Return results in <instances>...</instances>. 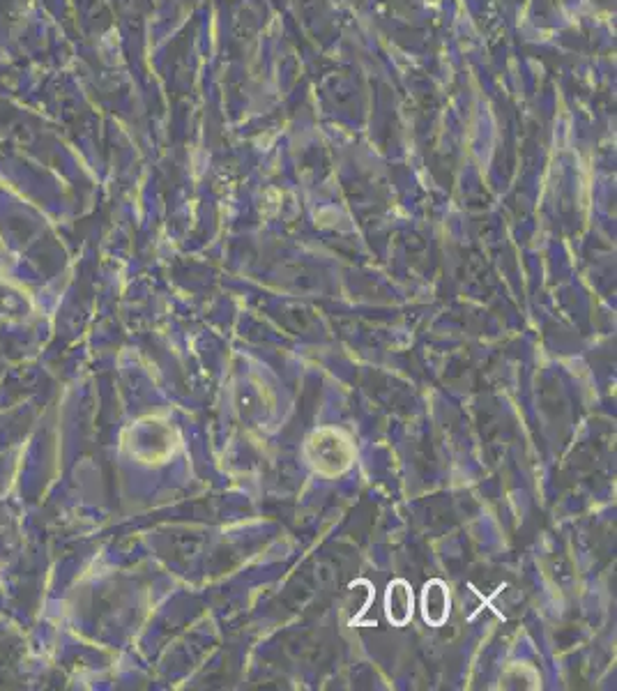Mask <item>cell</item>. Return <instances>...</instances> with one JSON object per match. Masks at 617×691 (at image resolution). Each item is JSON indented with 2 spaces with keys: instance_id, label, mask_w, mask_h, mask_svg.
Returning a JSON list of instances; mask_svg holds the SVG:
<instances>
[{
  "instance_id": "1",
  "label": "cell",
  "mask_w": 617,
  "mask_h": 691,
  "mask_svg": "<svg viewBox=\"0 0 617 691\" xmlns=\"http://www.w3.org/2000/svg\"><path fill=\"white\" fill-rule=\"evenodd\" d=\"M309 459L316 470L325 475H337L346 470L353 461V447L339 431L325 429L311 436L309 440Z\"/></svg>"
},
{
  "instance_id": "3",
  "label": "cell",
  "mask_w": 617,
  "mask_h": 691,
  "mask_svg": "<svg viewBox=\"0 0 617 691\" xmlns=\"http://www.w3.org/2000/svg\"><path fill=\"white\" fill-rule=\"evenodd\" d=\"M449 590L443 581H429L422 592V613L424 620L433 627H440L449 615Z\"/></svg>"
},
{
  "instance_id": "2",
  "label": "cell",
  "mask_w": 617,
  "mask_h": 691,
  "mask_svg": "<svg viewBox=\"0 0 617 691\" xmlns=\"http://www.w3.org/2000/svg\"><path fill=\"white\" fill-rule=\"evenodd\" d=\"M413 606H415L413 588L408 586V581L396 579L390 583V586H387L385 613H387V618H390L392 625H396V627L406 625V622L413 618Z\"/></svg>"
}]
</instances>
